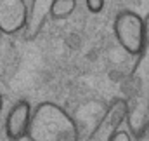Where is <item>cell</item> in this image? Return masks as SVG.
I'll list each match as a JSON object with an SVG mask.
<instances>
[{"label": "cell", "mask_w": 149, "mask_h": 141, "mask_svg": "<svg viewBox=\"0 0 149 141\" xmlns=\"http://www.w3.org/2000/svg\"><path fill=\"white\" fill-rule=\"evenodd\" d=\"M26 138L30 141H78L73 117L57 103L42 101L31 110Z\"/></svg>", "instance_id": "6da1fadb"}, {"label": "cell", "mask_w": 149, "mask_h": 141, "mask_svg": "<svg viewBox=\"0 0 149 141\" xmlns=\"http://www.w3.org/2000/svg\"><path fill=\"white\" fill-rule=\"evenodd\" d=\"M116 42L132 56H137L146 47V25L144 19L134 11H121L113 23Z\"/></svg>", "instance_id": "7a4b0ae2"}, {"label": "cell", "mask_w": 149, "mask_h": 141, "mask_svg": "<svg viewBox=\"0 0 149 141\" xmlns=\"http://www.w3.org/2000/svg\"><path fill=\"white\" fill-rule=\"evenodd\" d=\"M127 115H128V103L123 98L113 99L104 113V117L97 122L95 129L81 141H109V138L121 125V122L127 118ZM78 141H80V138H78Z\"/></svg>", "instance_id": "3957f363"}, {"label": "cell", "mask_w": 149, "mask_h": 141, "mask_svg": "<svg viewBox=\"0 0 149 141\" xmlns=\"http://www.w3.org/2000/svg\"><path fill=\"white\" fill-rule=\"evenodd\" d=\"M28 7L24 0H0V32L14 35L26 26Z\"/></svg>", "instance_id": "277c9868"}, {"label": "cell", "mask_w": 149, "mask_h": 141, "mask_svg": "<svg viewBox=\"0 0 149 141\" xmlns=\"http://www.w3.org/2000/svg\"><path fill=\"white\" fill-rule=\"evenodd\" d=\"M31 117V106L28 101L21 99L9 110V115L5 118V134L10 141H19L26 138L28 125Z\"/></svg>", "instance_id": "5b68a950"}, {"label": "cell", "mask_w": 149, "mask_h": 141, "mask_svg": "<svg viewBox=\"0 0 149 141\" xmlns=\"http://www.w3.org/2000/svg\"><path fill=\"white\" fill-rule=\"evenodd\" d=\"M76 9V0H52L49 5V14L54 19H66Z\"/></svg>", "instance_id": "8992f818"}, {"label": "cell", "mask_w": 149, "mask_h": 141, "mask_svg": "<svg viewBox=\"0 0 149 141\" xmlns=\"http://www.w3.org/2000/svg\"><path fill=\"white\" fill-rule=\"evenodd\" d=\"M85 5L92 14H99L104 9V0H85Z\"/></svg>", "instance_id": "52a82bcc"}, {"label": "cell", "mask_w": 149, "mask_h": 141, "mask_svg": "<svg viewBox=\"0 0 149 141\" xmlns=\"http://www.w3.org/2000/svg\"><path fill=\"white\" fill-rule=\"evenodd\" d=\"M109 141H132V138H130V134L125 133V131H116L111 138H109Z\"/></svg>", "instance_id": "ba28073f"}, {"label": "cell", "mask_w": 149, "mask_h": 141, "mask_svg": "<svg viewBox=\"0 0 149 141\" xmlns=\"http://www.w3.org/2000/svg\"><path fill=\"white\" fill-rule=\"evenodd\" d=\"M2 106H3V99H2V94H0V115H2Z\"/></svg>", "instance_id": "9c48e42d"}]
</instances>
